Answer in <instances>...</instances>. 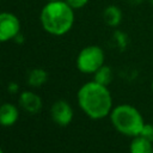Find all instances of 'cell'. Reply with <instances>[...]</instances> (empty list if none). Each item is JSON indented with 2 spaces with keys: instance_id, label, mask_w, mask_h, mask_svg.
Wrapping results in <instances>:
<instances>
[{
  "instance_id": "6da1fadb",
  "label": "cell",
  "mask_w": 153,
  "mask_h": 153,
  "mask_svg": "<svg viewBox=\"0 0 153 153\" xmlns=\"http://www.w3.org/2000/svg\"><path fill=\"white\" fill-rule=\"evenodd\" d=\"M78 102L84 112L94 120L105 117L111 109V96L106 86L93 81L82 85L78 92Z\"/></svg>"
},
{
  "instance_id": "7a4b0ae2",
  "label": "cell",
  "mask_w": 153,
  "mask_h": 153,
  "mask_svg": "<svg viewBox=\"0 0 153 153\" xmlns=\"http://www.w3.org/2000/svg\"><path fill=\"white\" fill-rule=\"evenodd\" d=\"M43 29L55 36L67 33L74 23L73 8L62 0L49 1L41 12Z\"/></svg>"
},
{
  "instance_id": "3957f363",
  "label": "cell",
  "mask_w": 153,
  "mask_h": 153,
  "mask_svg": "<svg viewBox=\"0 0 153 153\" xmlns=\"http://www.w3.org/2000/svg\"><path fill=\"white\" fill-rule=\"evenodd\" d=\"M111 122L120 133L128 136L140 135L145 126L141 114L128 104L118 105L111 111Z\"/></svg>"
},
{
  "instance_id": "277c9868",
  "label": "cell",
  "mask_w": 153,
  "mask_h": 153,
  "mask_svg": "<svg viewBox=\"0 0 153 153\" xmlns=\"http://www.w3.org/2000/svg\"><path fill=\"white\" fill-rule=\"evenodd\" d=\"M103 63H104V53L97 45H88L84 48L76 57L78 69L87 74L98 71L103 66Z\"/></svg>"
},
{
  "instance_id": "5b68a950",
  "label": "cell",
  "mask_w": 153,
  "mask_h": 153,
  "mask_svg": "<svg viewBox=\"0 0 153 153\" xmlns=\"http://www.w3.org/2000/svg\"><path fill=\"white\" fill-rule=\"evenodd\" d=\"M20 31L19 19L10 12L0 13V42H6L14 38Z\"/></svg>"
},
{
  "instance_id": "8992f818",
  "label": "cell",
  "mask_w": 153,
  "mask_h": 153,
  "mask_svg": "<svg viewBox=\"0 0 153 153\" xmlns=\"http://www.w3.org/2000/svg\"><path fill=\"white\" fill-rule=\"evenodd\" d=\"M51 117L55 123L61 127H65L71 123L73 118V110L67 102L57 100L51 106Z\"/></svg>"
},
{
  "instance_id": "52a82bcc",
  "label": "cell",
  "mask_w": 153,
  "mask_h": 153,
  "mask_svg": "<svg viewBox=\"0 0 153 153\" xmlns=\"http://www.w3.org/2000/svg\"><path fill=\"white\" fill-rule=\"evenodd\" d=\"M19 104L22 105V108L24 110H26L27 112H31V114L38 112L41 110V108H42L41 98L36 93L30 92V91H25V92H23L20 94Z\"/></svg>"
},
{
  "instance_id": "ba28073f",
  "label": "cell",
  "mask_w": 153,
  "mask_h": 153,
  "mask_svg": "<svg viewBox=\"0 0 153 153\" xmlns=\"http://www.w3.org/2000/svg\"><path fill=\"white\" fill-rule=\"evenodd\" d=\"M18 120V109L13 104H2L0 106V124L4 127H10L14 124Z\"/></svg>"
},
{
  "instance_id": "9c48e42d",
  "label": "cell",
  "mask_w": 153,
  "mask_h": 153,
  "mask_svg": "<svg viewBox=\"0 0 153 153\" xmlns=\"http://www.w3.org/2000/svg\"><path fill=\"white\" fill-rule=\"evenodd\" d=\"M103 19L109 26H117L122 20V12L117 6L110 5L104 10Z\"/></svg>"
},
{
  "instance_id": "30bf717a",
  "label": "cell",
  "mask_w": 153,
  "mask_h": 153,
  "mask_svg": "<svg viewBox=\"0 0 153 153\" xmlns=\"http://www.w3.org/2000/svg\"><path fill=\"white\" fill-rule=\"evenodd\" d=\"M130 153H153L152 142L140 135L134 136L130 143Z\"/></svg>"
},
{
  "instance_id": "8fae6325",
  "label": "cell",
  "mask_w": 153,
  "mask_h": 153,
  "mask_svg": "<svg viewBox=\"0 0 153 153\" xmlns=\"http://www.w3.org/2000/svg\"><path fill=\"white\" fill-rule=\"evenodd\" d=\"M48 79V74L45 71L41 69V68H36V69H32L29 74V78H27V81L31 86L33 87H38L41 85H43Z\"/></svg>"
},
{
  "instance_id": "7c38bea8",
  "label": "cell",
  "mask_w": 153,
  "mask_h": 153,
  "mask_svg": "<svg viewBox=\"0 0 153 153\" xmlns=\"http://www.w3.org/2000/svg\"><path fill=\"white\" fill-rule=\"evenodd\" d=\"M111 69L108 66H102L98 71L94 72V81L106 86L111 81Z\"/></svg>"
},
{
  "instance_id": "4fadbf2b",
  "label": "cell",
  "mask_w": 153,
  "mask_h": 153,
  "mask_svg": "<svg viewBox=\"0 0 153 153\" xmlns=\"http://www.w3.org/2000/svg\"><path fill=\"white\" fill-rule=\"evenodd\" d=\"M140 136L153 142V124H145L141 133H140Z\"/></svg>"
},
{
  "instance_id": "5bb4252c",
  "label": "cell",
  "mask_w": 153,
  "mask_h": 153,
  "mask_svg": "<svg viewBox=\"0 0 153 153\" xmlns=\"http://www.w3.org/2000/svg\"><path fill=\"white\" fill-rule=\"evenodd\" d=\"M73 10H79V8H82L87 2L88 0H65Z\"/></svg>"
},
{
  "instance_id": "9a60e30c",
  "label": "cell",
  "mask_w": 153,
  "mask_h": 153,
  "mask_svg": "<svg viewBox=\"0 0 153 153\" xmlns=\"http://www.w3.org/2000/svg\"><path fill=\"white\" fill-rule=\"evenodd\" d=\"M17 90H18V86H17V84H14V82H11L10 85H8V91L10 92H17Z\"/></svg>"
},
{
  "instance_id": "2e32d148",
  "label": "cell",
  "mask_w": 153,
  "mask_h": 153,
  "mask_svg": "<svg viewBox=\"0 0 153 153\" xmlns=\"http://www.w3.org/2000/svg\"><path fill=\"white\" fill-rule=\"evenodd\" d=\"M148 1H149V2H151V5L153 6V0H148Z\"/></svg>"
},
{
  "instance_id": "e0dca14e",
  "label": "cell",
  "mask_w": 153,
  "mask_h": 153,
  "mask_svg": "<svg viewBox=\"0 0 153 153\" xmlns=\"http://www.w3.org/2000/svg\"><path fill=\"white\" fill-rule=\"evenodd\" d=\"M48 1H57V0H48Z\"/></svg>"
},
{
  "instance_id": "ac0fdd59",
  "label": "cell",
  "mask_w": 153,
  "mask_h": 153,
  "mask_svg": "<svg viewBox=\"0 0 153 153\" xmlns=\"http://www.w3.org/2000/svg\"><path fill=\"white\" fill-rule=\"evenodd\" d=\"M0 153H4V152H2V149H1V148H0Z\"/></svg>"
},
{
  "instance_id": "d6986e66",
  "label": "cell",
  "mask_w": 153,
  "mask_h": 153,
  "mask_svg": "<svg viewBox=\"0 0 153 153\" xmlns=\"http://www.w3.org/2000/svg\"><path fill=\"white\" fill-rule=\"evenodd\" d=\"M152 90H153V82H152Z\"/></svg>"
}]
</instances>
